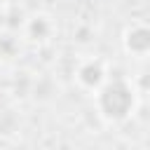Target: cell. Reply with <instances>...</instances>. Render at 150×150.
<instances>
[{"label":"cell","instance_id":"6da1fadb","mask_svg":"<svg viewBox=\"0 0 150 150\" xmlns=\"http://www.w3.org/2000/svg\"><path fill=\"white\" fill-rule=\"evenodd\" d=\"M134 108V91L131 87L122 80L115 77L105 84H101L98 91V110L108 120H124Z\"/></svg>","mask_w":150,"mask_h":150},{"label":"cell","instance_id":"7a4b0ae2","mask_svg":"<svg viewBox=\"0 0 150 150\" xmlns=\"http://www.w3.org/2000/svg\"><path fill=\"white\" fill-rule=\"evenodd\" d=\"M124 45L134 54H148L150 52V28L148 26H134L124 38Z\"/></svg>","mask_w":150,"mask_h":150},{"label":"cell","instance_id":"3957f363","mask_svg":"<svg viewBox=\"0 0 150 150\" xmlns=\"http://www.w3.org/2000/svg\"><path fill=\"white\" fill-rule=\"evenodd\" d=\"M77 80L84 84V87H101L103 80H105V70H103V63L101 61H87L80 66L77 70Z\"/></svg>","mask_w":150,"mask_h":150},{"label":"cell","instance_id":"277c9868","mask_svg":"<svg viewBox=\"0 0 150 150\" xmlns=\"http://www.w3.org/2000/svg\"><path fill=\"white\" fill-rule=\"evenodd\" d=\"M49 30H52V23H49L47 16H33L28 21V33H30L33 40H45L49 35Z\"/></svg>","mask_w":150,"mask_h":150}]
</instances>
